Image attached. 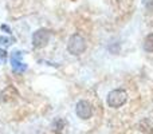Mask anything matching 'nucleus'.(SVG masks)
Masks as SVG:
<instances>
[{
	"instance_id": "obj_5",
	"label": "nucleus",
	"mask_w": 153,
	"mask_h": 134,
	"mask_svg": "<svg viewBox=\"0 0 153 134\" xmlns=\"http://www.w3.org/2000/svg\"><path fill=\"white\" fill-rule=\"evenodd\" d=\"M18 98H19L18 89L15 86H11V84L4 87L1 90V93H0V101L3 103H12L15 101H18Z\"/></svg>"
},
{
	"instance_id": "obj_10",
	"label": "nucleus",
	"mask_w": 153,
	"mask_h": 134,
	"mask_svg": "<svg viewBox=\"0 0 153 134\" xmlns=\"http://www.w3.org/2000/svg\"><path fill=\"white\" fill-rule=\"evenodd\" d=\"M5 59H7V51L0 47V63H4Z\"/></svg>"
},
{
	"instance_id": "obj_12",
	"label": "nucleus",
	"mask_w": 153,
	"mask_h": 134,
	"mask_svg": "<svg viewBox=\"0 0 153 134\" xmlns=\"http://www.w3.org/2000/svg\"><path fill=\"white\" fill-rule=\"evenodd\" d=\"M1 30H3V31H4V30H5V31H7V32H10V34H11V30L8 28V26H4V24H3V26H1Z\"/></svg>"
},
{
	"instance_id": "obj_11",
	"label": "nucleus",
	"mask_w": 153,
	"mask_h": 134,
	"mask_svg": "<svg viewBox=\"0 0 153 134\" xmlns=\"http://www.w3.org/2000/svg\"><path fill=\"white\" fill-rule=\"evenodd\" d=\"M146 8H148L149 11H153V0H148V3H146Z\"/></svg>"
},
{
	"instance_id": "obj_9",
	"label": "nucleus",
	"mask_w": 153,
	"mask_h": 134,
	"mask_svg": "<svg viewBox=\"0 0 153 134\" xmlns=\"http://www.w3.org/2000/svg\"><path fill=\"white\" fill-rule=\"evenodd\" d=\"M12 44V39L7 36H0V47L4 48V47H8V46Z\"/></svg>"
},
{
	"instance_id": "obj_1",
	"label": "nucleus",
	"mask_w": 153,
	"mask_h": 134,
	"mask_svg": "<svg viewBox=\"0 0 153 134\" xmlns=\"http://www.w3.org/2000/svg\"><path fill=\"white\" fill-rule=\"evenodd\" d=\"M86 50V40L82 35L79 34H73L69 39V43H67V51H69L71 55H81V54L85 53Z\"/></svg>"
},
{
	"instance_id": "obj_4",
	"label": "nucleus",
	"mask_w": 153,
	"mask_h": 134,
	"mask_svg": "<svg viewBox=\"0 0 153 134\" xmlns=\"http://www.w3.org/2000/svg\"><path fill=\"white\" fill-rule=\"evenodd\" d=\"M75 113L81 119H89L93 115V106L90 102L82 99L76 103L75 106Z\"/></svg>"
},
{
	"instance_id": "obj_2",
	"label": "nucleus",
	"mask_w": 153,
	"mask_h": 134,
	"mask_svg": "<svg viewBox=\"0 0 153 134\" xmlns=\"http://www.w3.org/2000/svg\"><path fill=\"white\" fill-rule=\"evenodd\" d=\"M126 101H128V94L122 89L111 90L108 94V98H106V102H108L109 107H113V109H118L121 106H124L126 103Z\"/></svg>"
},
{
	"instance_id": "obj_8",
	"label": "nucleus",
	"mask_w": 153,
	"mask_h": 134,
	"mask_svg": "<svg viewBox=\"0 0 153 134\" xmlns=\"http://www.w3.org/2000/svg\"><path fill=\"white\" fill-rule=\"evenodd\" d=\"M144 50L148 53H153V34L146 35V38L144 39Z\"/></svg>"
},
{
	"instance_id": "obj_3",
	"label": "nucleus",
	"mask_w": 153,
	"mask_h": 134,
	"mask_svg": "<svg viewBox=\"0 0 153 134\" xmlns=\"http://www.w3.org/2000/svg\"><path fill=\"white\" fill-rule=\"evenodd\" d=\"M51 32L47 28H39L32 34V46L35 48H43L47 46L48 40H50Z\"/></svg>"
},
{
	"instance_id": "obj_6",
	"label": "nucleus",
	"mask_w": 153,
	"mask_h": 134,
	"mask_svg": "<svg viewBox=\"0 0 153 134\" xmlns=\"http://www.w3.org/2000/svg\"><path fill=\"white\" fill-rule=\"evenodd\" d=\"M22 58H23L22 51H13L11 54V64H12V68L15 73H19V74L24 73L27 70V64L22 61Z\"/></svg>"
},
{
	"instance_id": "obj_7",
	"label": "nucleus",
	"mask_w": 153,
	"mask_h": 134,
	"mask_svg": "<svg viewBox=\"0 0 153 134\" xmlns=\"http://www.w3.org/2000/svg\"><path fill=\"white\" fill-rule=\"evenodd\" d=\"M65 127H66V121L62 118H56L55 121L53 122V125H51V129H53V132L55 134H62Z\"/></svg>"
}]
</instances>
